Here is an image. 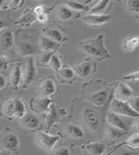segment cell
I'll return each mask as SVG.
<instances>
[{"mask_svg":"<svg viewBox=\"0 0 139 155\" xmlns=\"http://www.w3.org/2000/svg\"><path fill=\"white\" fill-rule=\"evenodd\" d=\"M79 47L84 53L97 59H106L110 57L104 47V36L102 34L93 39L79 43Z\"/></svg>","mask_w":139,"mask_h":155,"instance_id":"obj_1","label":"cell"},{"mask_svg":"<svg viewBox=\"0 0 139 155\" xmlns=\"http://www.w3.org/2000/svg\"><path fill=\"white\" fill-rule=\"evenodd\" d=\"M3 112L8 117L23 118L26 114V107L22 100L11 98L5 101L3 107Z\"/></svg>","mask_w":139,"mask_h":155,"instance_id":"obj_2","label":"cell"},{"mask_svg":"<svg viewBox=\"0 0 139 155\" xmlns=\"http://www.w3.org/2000/svg\"><path fill=\"white\" fill-rule=\"evenodd\" d=\"M110 107H111L112 113L116 114L125 115V116L133 117V118H138V112L133 110L131 107V106L124 101H120L115 98L111 101Z\"/></svg>","mask_w":139,"mask_h":155,"instance_id":"obj_3","label":"cell"},{"mask_svg":"<svg viewBox=\"0 0 139 155\" xmlns=\"http://www.w3.org/2000/svg\"><path fill=\"white\" fill-rule=\"evenodd\" d=\"M59 140L60 137L58 135H51L44 132H39L37 135V141L38 146L46 151H49L53 148Z\"/></svg>","mask_w":139,"mask_h":155,"instance_id":"obj_4","label":"cell"},{"mask_svg":"<svg viewBox=\"0 0 139 155\" xmlns=\"http://www.w3.org/2000/svg\"><path fill=\"white\" fill-rule=\"evenodd\" d=\"M83 119L85 125L90 129L97 131L99 126V117L94 110L86 108L83 114Z\"/></svg>","mask_w":139,"mask_h":155,"instance_id":"obj_5","label":"cell"},{"mask_svg":"<svg viewBox=\"0 0 139 155\" xmlns=\"http://www.w3.org/2000/svg\"><path fill=\"white\" fill-rule=\"evenodd\" d=\"M110 15H91L89 14L83 18V20L85 23L88 25H92V26H100V25H104L108 23L110 20Z\"/></svg>","mask_w":139,"mask_h":155,"instance_id":"obj_6","label":"cell"},{"mask_svg":"<svg viewBox=\"0 0 139 155\" xmlns=\"http://www.w3.org/2000/svg\"><path fill=\"white\" fill-rule=\"evenodd\" d=\"M35 76H36V68L34 65L33 58L31 57L27 62L25 71L24 74V87H26L28 85H30L32 81L34 80Z\"/></svg>","mask_w":139,"mask_h":155,"instance_id":"obj_7","label":"cell"},{"mask_svg":"<svg viewBox=\"0 0 139 155\" xmlns=\"http://www.w3.org/2000/svg\"><path fill=\"white\" fill-rule=\"evenodd\" d=\"M134 96V92L126 84L120 82L116 90V99L120 101H129Z\"/></svg>","mask_w":139,"mask_h":155,"instance_id":"obj_8","label":"cell"},{"mask_svg":"<svg viewBox=\"0 0 139 155\" xmlns=\"http://www.w3.org/2000/svg\"><path fill=\"white\" fill-rule=\"evenodd\" d=\"M74 72L81 78H86L93 72V64L90 62H84L74 67Z\"/></svg>","mask_w":139,"mask_h":155,"instance_id":"obj_9","label":"cell"},{"mask_svg":"<svg viewBox=\"0 0 139 155\" xmlns=\"http://www.w3.org/2000/svg\"><path fill=\"white\" fill-rule=\"evenodd\" d=\"M107 121L110 125V127H113L124 132L128 130V127L125 124V122L117 114H114L112 112H109L107 114Z\"/></svg>","mask_w":139,"mask_h":155,"instance_id":"obj_10","label":"cell"},{"mask_svg":"<svg viewBox=\"0 0 139 155\" xmlns=\"http://www.w3.org/2000/svg\"><path fill=\"white\" fill-rule=\"evenodd\" d=\"M19 138L15 134H8L3 139V147L8 151H16L19 148Z\"/></svg>","mask_w":139,"mask_h":155,"instance_id":"obj_11","label":"cell"},{"mask_svg":"<svg viewBox=\"0 0 139 155\" xmlns=\"http://www.w3.org/2000/svg\"><path fill=\"white\" fill-rule=\"evenodd\" d=\"M39 90L44 96H50L56 92V85L51 79H45L41 82Z\"/></svg>","mask_w":139,"mask_h":155,"instance_id":"obj_12","label":"cell"},{"mask_svg":"<svg viewBox=\"0 0 139 155\" xmlns=\"http://www.w3.org/2000/svg\"><path fill=\"white\" fill-rule=\"evenodd\" d=\"M40 44H41L42 50H44V52H53L54 53L60 47V44L56 43L55 41L46 37H43L41 38Z\"/></svg>","mask_w":139,"mask_h":155,"instance_id":"obj_13","label":"cell"},{"mask_svg":"<svg viewBox=\"0 0 139 155\" xmlns=\"http://www.w3.org/2000/svg\"><path fill=\"white\" fill-rule=\"evenodd\" d=\"M108 99V93L107 91H99V92H97V93L91 94L89 100L93 104V105L97 106V107H100V106L103 105L106 101Z\"/></svg>","mask_w":139,"mask_h":155,"instance_id":"obj_14","label":"cell"},{"mask_svg":"<svg viewBox=\"0 0 139 155\" xmlns=\"http://www.w3.org/2000/svg\"><path fill=\"white\" fill-rule=\"evenodd\" d=\"M85 148L91 155H102L106 149V145L102 142L89 143L85 145Z\"/></svg>","mask_w":139,"mask_h":155,"instance_id":"obj_15","label":"cell"},{"mask_svg":"<svg viewBox=\"0 0 139 155\" xmlns=\"http://www.w3.org/2000/svg\"><path fill=\"white\" fill-rule=\"evenodd\" d=\"M22 124L24 125V127H25L26 128L36 129L40 124V121H39V119L34 114H25L22 118Z\"/></svg>","mask_w":139,"mask_h":155,"instance_id":"obj_16","label":"cell"},{"mask_svg":"<svg viewBox=\"0 0 139 155\" xmlns=\"http://www.w3.org/2000/svg\"><path fill=\"white\" fill-rule=\"evenodd\" d=\"M35 21H36V14L33 11L27 10V12L23 15V17H21L15 24L20 26L26 27V26H30Z\"/></svg>","mask_w":139,"mask_h":155,"instance_id":"obj_17","label":"cell"},{"mask_svg":"<svg viewBox=\"0 0 139 155\" xmlns=\"http://www.w3.org/2000/svg\"><path fill=\"white\" fill-rule=\"evenodd\" d=\"M21 78H22L21 66H20V64H16L15 67L13 68L12 74H11V83L15 89L19 88V84L21 82Z\"/></svg>","mask_w":139,"mask_h":155,"instance_id":"obj_18","label":"cell"},{"mask_svg":"<svg viewBox=\"0 0 139 155\" xmlns=\"http://www.w3.org/2000/svg\"><path fill=\"white\" fill-rule=\"evenodd\" d=\"M45 35H46V37L50 38V39L55 41L56 43H58V44L66 42L68 40L67 37H64L60 31H57L56 29H48L45 31Z\"/></svg>","mask_w":139,"mask_h":155,"instance_id":"obj_19","label":"cell"},{"mask_svg":"<svg viewBox=\"0 0 139 155\" xmlns=\"http://www.w3.org/2000/svg\"><path fill=\"white\" fill-rule=\"evenodd\" d=\"M66 133L70 136L75 139H81L84 136V132L79 126L74 124H69L65 127Z\"/></svg>","mask_w":139,"mask_h":155,"instance_id":"obj_20","label":"cell"},{"mask_svg":"<svg viewBox=\"0 0 139 155\" xmlns=\"http://www.w3.org/2000/svg\"><path fill=\"white\" fill-rule=\"evenodd\" d=\"M0 44L4 49H11L14 44V38L12 33L10 31H5L1 36Z\"/></svg>","mask_w":139,"mask_h":155,"instance_id":"obj_21","label":"cell"},{"mask_svg":"<svg viewBox=\"0 0 139 155\" xmlns=\"http://www.w3.org/2000/svg\"><path fill=\"white\" fill-rule=\"evenodd\" d=\"M35 47L30 43L22 42L19 45V53L24 56H30L35 54Z\"/></svg>","mask_w":139,"mask_h":155,"instance_id":"obj_22","label":"cell"},{"mask_svg":"<svg viewBox=\"0 0 139 155\" xmlns=\"http://www.w3.org/2000/svg\"><path fill=\"white\" fill-rule=\"evenodd\" d=\"M138 46V37L134 36V37H129L124 39L123 43L124 49L127 51H132Z\"/></svg>","mask_w":139,"mask_h":155,"instance_id":"obj_23","label":"cell"},{"mask_svg":"<svg viewBox=\"0 0 139 155\" xmlns=\"http://www.w3.org/2000/svg\"><path fill=\"white\" fill-rule=\"evenodd\" d=\"M57 18L59 19H61V20H63V21H67V20H69L72 18V16H73V12H72V11L68 8L67 6H59L57 8Z\"/></svg>","mask_w":139,"mask_h":155,"instance_id":"obj_24","label":"cell"},{"mask_svg":"<svg viewBox=\"0 0 139 155\" xmlns=\"http://www.w3.org/2000/svg\"><path fill=\"white\" fill-rule=\"evenodd\" d=\"M110 3V2L108 0L99 1L98 4L96 5L90 11V14H91V15H103V12L106 10V8H107Z\"/></svg>","mask_w":139,"mask_h":155,"instance_id":"obj_25","label":"cell"},{"mask_svg":"<svg viewBox=\"0 0 139 155\" xmlns=\"http://www.w3.org/2000/svg\"><path fill=\"white\" fill-rule=\"evenodd\" d=\"M126 134V132L124 131L120 130V129H117L116 127H108L107 131V136L108 139L110 140H118L120 139L121 137H123L124 134Z\"/></svg>","mask_w":139,"mask_h":155,"instance_id":"obj_26","label":"cell"},{"mask_svg":"<svg viewBox=\"0 0 139 155\" xmlns=\"http://www.w3.org/2000/svg\"><path fill=\"white\" fill-rule=\"evenodd\" d=\"M66 5L70 10H74L77 12H88L89 8L86 5L81 4L79 1H66Z\"/></svg>","mask_w":139,"mask_h":155,"instance_id":"obj_27","label":"cell"},{"mask_svg":"<svg viewBox=\"0 0 139 155\" xmlns=\"http://www.w3.org/2000/svg\"><path fill=\"white\" fill-rule=\"evenodd\" d=\"M51 102V100L48 98H39L37 101V109L40 112H45L49 109L50 103Z\"/></svg>","mask_w":139,"mask_h":155,"instance_id":"obj_28","label":"cell"},{"mask_svg":"<svg viewBox=\"0 0 139 155\" xmlns=\"http://www.w3.org/2000/svg\"><path fill=\"white\" fill-rule=\"evenodd\" d=\"M58 73L60 74V76L65 79V80H70L72 79L75 75V72L72 68H61L60 70L58 71Z\"/></svg>","mask_w":139,"mask_h":155,"instance_id":"obj_29","label":"cell"},{"mask_svg":"<svg viewBox=\"0 0 139 155\" xmlns=\"http://www.w3.org/2000/svg\"><path fill=\"white\" fill-rule=\"evenodd\" d=\"M48 64H49L54 70H56V71H59L60 68H62L61 61H60L58 56H57L56 54H54L53 56H51V60H50V62H49Z\"/></svg>","mask_w":139,"mask_h":155,"instance_id":"obj_30","label":"cell"},{"mask_svg":"<svg viewBox=\"0 0 139 155\" xmlns=\"http://www.w3.org/2000/svg\"><path fill=\"white\" fill-rule=\"evenodd\" d=\"M138 133H136L135 134H133L132 136L130 137L128 139L125 144L130 146L131 147H133V148H137L139 146V139H138Z\"/></svg>","mask_w":139,"mask_h":155,"instance_id":"obj_31","label":"cell"},{"mask_svg":"<svg viewBox=\"0 0 139 155\" xmlns=\"http://www.w3.org/2000/svg\"><path fill=\"white\" fill-rule=\"evenodd\" d=\"M127 8L130 12L134 13H138L139 12V4L137 0H130L127 1Z\"/></svg>","mask_w":139,"mask_h":155,"instance_id":"obj_32","label":"cell"},{"mask_svg":"<svg viewBox=\"0 0 139 155\" xmlns=\"http://www.w3.org/2000/svg\"><path fill=\"white\" fill-rule=\"evenodd\" d=\"M138 102L139 98L138 96H133L131 99L129 100V105L131 106V107L132 108L133 110H135L136 112H138Z\"/></svg>","mask_w":139,"mask_h":155,"instance_id":"obj_33","label":"cell"},{"mask_svg":"<svg viewBox=\"0 0 139 155\" xmlns=\"http://www.w3.org/2000/svg\"><path fill=\"white\" fill-rule=\"evenodd\" d=\"M54 55V53L53 52H44V54L42 55V56L40 57V59H39V62H41V63H43V64H48L49 62H50V60H51V56Z\"/></svg>","mask_w":139,"mask_h":155,"instance_id":"obj_34","label":"cell"},{"mask_svg":"<svg viewBox=\"0 0 139 155\" xmlns=\"http://www.w3.org/2000/svg\"><path fill=\"white\" fill-rule=\"evenodd\" d=\"M124 80H127V81H138V71H137V72H135V73H132V74H128V75L124 76Z\"/></svg>","mask_w":139,"mask_h":155,"instance_id":"obj_35","label":"cell"},{"mask_svg":"<svg viewBox=\"0 0 139 155\" xmlns=\"http://www.w3.org/2000/svg\"><path fill=\"white\" fill-rule=\"evenodd\" d=\"M7 64H8V57L0 56V71L6 68Z\"/></svg>","mask_w":139,"mask_h":155,"instance_id":"obj_36","label":"cell"},{"mask_svg":"<svg viewBox=\"0 0 139 155\" xmlns=\"http://www.w3.org/2000/svg\"><path fill=\"white\" fill-rule=\"evenodd\" d=\"M47 16L46 14L44 13H41V14H38V15H36V20H38L39 23H46L47 22Z\"/></svg>","mask_w":139,"mask_h":155,"instance_id":"obj_37","label":"cell"},{"mask_svg":"<svg viewBox=\"0 0 139 155\" xmlns=\"http://www.w3.org/2000/svg\"><path fill=\"white\" fill-rule=\"evenodd\" d=\"M54 155H70V153L67 148H61L57 150L54 153Z\"/></svg>","mask_w":139,"mask_h":155,"instance_id":"obj_38","label":"cell"},{"mask_svg":"<svg viewBox=\"0 0 139 155\" xmlns=\"http://www.w3.org/2000/svg\"><path fill=\"white\" fill-rule=\"evenodd\" d=\"M5 85H6V80H5V78L2 74H0V90L4 89L5 87Z\"/></svg>","mask_w":139,"mask_h":155,"instance_id":"obj_39","label":"cell"},{"mask_svg":"<svg viewBox=\"0 0 139 155\" xmlns=\"http://www.w3.org/2000/svg\"><path fill=\"white\" fill-rule=\"evenodd\" d=\"M33 12H34V13H35L36 15L41 14V13H44V8L42 6H40V5H38V6H37L34 9Z\"/></svg>","mask_w":139,"mask_h":155,"instance_id":"obj_40","label":"cell"},{"mask_svg":"<svg viewBox=\"0 0 139 155\" xmlns=\"http://www.w3.org/2000/svg\"><path fill=\"white\" fill-rule=\"evenodd\" d=\"M6 25H7L5 23V22H4V21L0 20V31H1V30H3L5 27H6Z\"/></svg>","mask_w":139,"mask_h":155,"instance_id":"obj_41","label":"cell"}]
</instances>
